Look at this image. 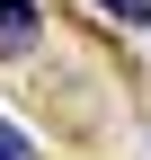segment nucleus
<instances>
[{
	"label": "nucleus",
	"mask_w": 151,
	"mask_h": 160,
	"mask_svg": "<svg viewBox=\"0 0 151 160\" xmlns=\"http://www.w3.org/2000/svg\"><path fill=\"white\" fill-rule=\"evenodd\" d=\"M36 36H45V9L36 0H0V62H18Z\"/></svg>",
	"instance_id": "1"
},
{
	"label": "nucleus",
	"mask_w": 151,
	"mask_h": 160,
	"mask_svg": "<svg viewBox=\"0 0 151 160\" xmlns=\"http://www.w3.org/2000/svg\"><path fill=\"white\" fill-rule=\"evenodd\" d=\"M98 9H116L124 27H151V0H98Z\"/></svg>",
	"instance_id": "2"
},
{
	"label": "nucleus",
	"mask_w": 151,
	"mask_h": 160,
	"mask_svg": "<svg viewBox=\"0 0 151 160\" xmlns=\"http://www.w3.org/2000/svg\"><path fill=\"white\" fill-rule=\"evenodd\" d=\"M0 160H27V151H18V142H0Z\"/></svg>",
	"instance_id": "3"
}]
</instances>
